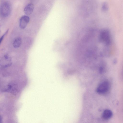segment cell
<instances>
[{
    "mask_svg": "<svg viewBox=\"0 0 123 123\" xmlns=\"http://www.w3.org/2000/svg\"><path fill=\"white\" fill-rule=\"evenodd\" d=\"M99 38L100 41L106 47L109 48L112 43L111 33L107 29H103L99 32Z\"/></svg>",
    "mask_w": 123,
    "mask_h": 123,
    "instance_id": "obj_1",
    "label": "cell"
},
{
    "mask_svg": "<svg viewBox=\"0 0 123 123\" xmlns=\"http://www.w3.org/2000/svg\"><path fill=\"white\" fill-rule=\"evenodd\" d=\"M111 87V84L110 81L108 80H105L99 84L97 87L96 91L99 94H105L109 92Z\"/></svg>",
    "mask_w": 123,
    "mask_h": 123,
    "instance_id": "obj_2",
    "label": "cell"
},
{
    "mask_svg": "<svg viewBox=\"0 0 123 123\" xmlns=\"http://www.w3.org/2000/svg\"><path fill=\"white\" fill-rule=\"evenodd\" d=\"M11 11V5L9 2L5 1L1 4L0 6V13L4 17L8 16Z\"/></svg>",
    "mask_w": 123,
    "mask_h": 123,
    "instance_id": "obj_3",
    "label": "cell"
},
{
    "mask_svg": "<svg viewBox=\"0 0 123 123\" xmlns=\"http://www.w3.org/2000/svg\"><path fill=\"white\" fill-rule=\"evenodd\" d=\"M30 18L28 15H24L22 16L19 19V26L20 27L24 29L26 26L29 21Z\"/></svg>",
    "mask_w": 123,
    "mask_h": 123,
    "instance_id": "obj_4",
    "label": "cell"
},
{
    "mask_svg": "<svg viewBox=\"0 0 123 123\" xmlns=\"http://www.w3.org/2000/svg\"><path fill=\"white\" fill-rule=\"evenodd\" d=\"M34 8V6L32 3H28L25 6L24 8V12L27 15H30L33 12Z\"/></svg>",
    "mask_w": 123,
    "mask_h": 123,
    "instance_id": "obj_5",
    "label": "cell"
},
{
    "mask_svg": "<svg viewBox=\"0 0 123 123\" xmlns=\"http://www.w3.org/2000/svg\"><path fill=\"white\" fill-rule=\"evenodd\" d=\"M112 115L113 113L111 110L108 109H106L103 113L102 117L104 120H108L111 118Z\"/></svg>",
    "mask_w": 123,
    "mask_h": 123,
    "instance_id": "obj_6",
    "label": "cell"
},
{
    "mask_svg": "<svg viewBox=\"0 0 123 123\" xmlns=\"http://www.w3.org/2000/svg\"><path fill=\"white\" fill-rule=\"evenodd\" d=\"M22 42V38L19 37H18L15 38L13 41L12 45L15 48H18L21 45Z\"/></svg>",
    "mask_w": 123,
    "mask_h": 123,
    "instance_id": "obj_7",
    "label": "cell"
},
{
    "mask_svg": "<svg viewBox=\"0 0 123 123\" xmlns=\"http://www.w3.org/2000/svg\"><path fill=\"white\" fill-rule=\"evenodd\" d=\"M102 10L104 11H106L108 8V6L107 3L106 2L103 3L102 6Z\"/></svg>",
    "mask_w": 123,
    "mask_h": 123,
    "instance_id": "obj_8",
    "label": "cell"
},
{
    "mask_svg": "<svg viewBox=\"0 0 123 123\" xmlns=\"http://www.w3.org/2000/svg\"><path fill=\"white\" fill-rule=\"evenodd\" d=\"M9 31V29H7L6 31L5 32V33L3 34L2 36L1 37L0 39V43H1V41L3 40L4 38L5 37L7 33Z\"/></svg>",
    "mask_w": 123,
    "mask_h": 123,
    "instance_id": "obj_9",
    "label": "cell"
},
{
    "mask_svg": "<svg viewBox=\"0 0 123 123\" xmlns=\"http://www.w3.org/2000/svg\"><path fill=\"white\" fill-rule=\"evenodd\" d=\"M122 74H123V69Z\"/></svg>",
    "mask_w": 123,
    "mask_h": 123,
    "instance_id": "obj_10",
    "label": "cell"
}]
</instances>
